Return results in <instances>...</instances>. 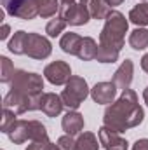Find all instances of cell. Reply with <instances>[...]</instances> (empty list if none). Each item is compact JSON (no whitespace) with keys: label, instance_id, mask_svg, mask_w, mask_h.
Returning <instances> with one entry per match:
<instances>
[{"label":"cell","instance_id":"obj_20","mask_svg":"<svg viewBox=\"0 0 148 150\" xmlns=\"http://www.w3.org/2000/svg\"><path fill=\"white\" fill-rule=\"evenodd\" d=\"M129 45L136 51H143L148 47V30L145 28H136L129 35Z\"/></svg>","mask_w":148,"mask_h":150},{"label":"cell","instance_id":"obj_24","mask_svg":"<svg viewBox=\"0 0 148 150\" xmlns=\"http://www.w3.org/2000/svg\"><path fill=\"white\" fill-rule=\"evenodd\" d=\"M118 52L117 49L113 47H105V45H98V54H96V59L99 63H115L118 59Z\"/></svg>","mask_w":148,"mask_h":150},{"label":"cell","instance_id":"obj_2","mask_svg":"<svg viewBox=\"0 0 148 150\" xmlns=\"http://www.w3.org/2000/svg\"><path fill=\"white\" fill-rule=\"evenodd\" d=\"M129 23L125 16L118 11H110L108 16L105 18V26L99 33V45L105 47H113L120 51L124 47V38L127 33Z\"/></svg>","mask_w":148,"mask_h":150},{"label":"cell","instance_id":"obj_19","mask_svg":"<svg viewBox=\"0 0 148 150\" xmlns=\"http://www.w3.org/2000/svg\"><path fill=\"white\" fill-rule=\"evenodd\" d=\"M129 19H131L134 25H138V26H147L148 25V2L138 4L134 9H131Z\"/></svg>","mask_w":148,"mask_h":150},{"label":"cell","instance_id":"obj_5","mask_svg":"<svg viewBox=\"0 0 148 150\" xmlns=\"http://www.w3.org/2000/svg\"><path fill=\"white\" fill-rule=\"evenodd\" d=\"M45 2L47 0H2V5L11 16L30 21L40 14V9Z\"/></svg>","mask_w":148,"mask_h":150},{"label":"cell","instance_id":"obj_7","mask_svg":"<svg viewBox=\"0 0 148 150\" xmlns=\"http://www.w3.org/2000/svg\"><path fill=\"white\" fill-rule=\"evenodd\" d=\"M51 52H52V45L47 38L38 33H28L25 54H28L33 59H45L51 56Z\"/></svg>","mask_w":148,"mask_h":150},{"label":"cell","instance_id":"obj_15","mask_svg":"<svg viewBox=\"0 0 148 150\" xmlns=\"http://www.w3.org/2000/svg\"><path fill=\"white\" fill-rule=\"evenodd\" d=\"M61 126H63V131H65L66 134L75 136V134H78V133L84 129V117L78 112H75V110L73 112H68L63 117Z\"/></svg>","mask_w":148,"mask_h":150},{"label":"cell","instance_id":"obj_31","mask_svg":"<svg viewBox=\"0 0 148 150\" xmlns=\"http://www.w3.org/2000/svg\"><path fill=\"white\" fill-rule=\"evenodd\" d=\"M47 143H38V142H32V145H28L26 150H45Z\"/></svg>","mask_w":148,"mask_h":150},{"label":"cell","instance_id":"obj_4","mask_svg":"<svg viewBox=\"0 0 148 150\" xmlns=\"http://www.w3.org/2000/svg\"><path fill=\"white\" fill-rule=\"evenodd\" d=\"M66 87L63 89L61 93V100H63V105L68 108V110H77L80 107V103L89 96V86L87 82L82 79V77H77L72 75L70 80L65 84Z\"/></svg>","mask_w":148,"mask_h":150},{"label":"cell","instance_id":"obj_12","mask_svg":"<svg viewBox=\"0 0 148 150\" xmlns=\"http://www.w3.org/2000/svg\"><path fill=\"white\" fill-rule=\"evenodd\" d=\"M63 107H65V105H63L61 96H58V94H54V93H44V94L40 96V108H38V110H42L47 117H56V115H59L61 110H63Z\"/></svg>","mask_w":148,"mask_h":150},{"label":"cell","instance_id":"obj_35","mask_svg":"<svg viewBox=\"0 0 148 150\" xmlns=\"http://www.w3.org/2000/svg\"><path fill=\"white\" fill-rule=\"evenodd\" d=\"M45 150H61V149H59V145H54V143L49 142V143L45 145Z\"/></svg>","mask_w":148,"mask_h":150},{"label":"cell","instance_id":"obj_21","mask_svg":"<svg viewBox=\"0 0 148 150\" xmlns=\"http://www.w3.org/2000/svg\"><path fill=\"white\" fill-rule=\"evenodd\" d=\"M26 38H28V33H26V32H23V30L16 32L14 37L11 38L9 45H7L9 51L14 52V54H25V49H26Z\"/></svg>","mask_w":148,"mask_h":150},{"label":"cell","instance_id":"obj_13","mask_svg":"<svg viewBox=\"0 0 148 150\" xmlns=\"http://www.w3.org/2000/svg\"><path fill=\"white\" fill-rule=\"evenodd\" d=\"M132 72H134L132 61H131V59H125V61L117 68V72L113 74V80H111V82L117 86V89L125 91V89H129V86H131V82H132Z\"/></svg>","mask_w":148,"mask_h":150},{"label":"cell","instance_id":"obj_23","mask_svg":"<svg viewBox=\"0 0 148 150\" xmlns=\"http://www.w3.org/2000/svg\"><path fill=\"white\" fill-rule=\"evenodd\" d=\"M75 150H99L98 138H96L92 133H89V131L82 133V134L78 136V140H77Z\"/></svg>","mask_w":148,"mask_h":150},{"label":"cell","instance_id":"obj_30","mask_svg":"<svg viewBox=\"0 0 148 150\" xmlns=\"http://www.w3.org/2000/svg\"><path fill=\"white\" fill-rule=\"evenodd\" d=\"M132 150H148V140H147V138L138 140V142L132 145Z\"/></svg>","mask_w":148,"mask_h":150},{"label":"cell","instance_id":"obj_25","mask_svg":"<svg viewBox=\"0 0 148 150\" xmlns=\"http://www.w3.org/2000/svg\"><path fill=\"white\" fill-rule=\"evenodd\" d=\"M66 25H68V23H66L63 18L51 19V21L47 23V26H45V33H47L49 37H58V35H61V33L65 32Z\"/></svg>","mask_w":148,"mask_h":150},{"label":"cell","instance_id":"obj_32","mask_svg":"<svg viewBox=\"0 0 148 150\" xmlns=\"http://www.w3.org/2000/svg\"><path fill=\"white\" fill-rule=\"evenodd\" d=\"M9 32H11V28H9L7 25H4V26H2V32H0V38L5 40V38L9 37Z\"/></svg>","mask_w":148,"mask_h":150},{"label":"cell","instance_id":"obj_9","mask_svg":"<svg viewBox=\"0 0 148 150\" xmlns=\"http://www.w3.org/2000/svg\"><path fill=\"white\" fill-rule=\"evenodd\" d=\"M44 75H45V79L51 84L63 86V84H66L70 80L72 70H70V65L68 63H65V61H54V63H51V65L45 67Z\"/></svg>","mask_w":148,"mask_h":150},{"label":"cell","instance_id":"obj_27","mask_svg":"<svg viewBox=\"0 0 148 150\" xmlns=\"http://www.w3.org/2000/svg\"><path fill=\"white\" fill-rule=\"evenodd\" d=\"M59 0H47L44 5H42V9H40V18H51V16H54L56 12H59Z\"/></svg>","mask_w":148,"mask_h":150},{"label":"cell","instance_id":"obj_29","mask_svg":"<svg viewBox=\"0 0 148 150\" xmlns=\"http://www.w3.org/2000/svg\"><path fill=\"white\" fill-rule=\"evenodd\" d=\"M58 145H59V149L61 150H75L77 142L73 140V136L66 134V136H61V138L58 140Z\"/></svg>","mask_w":148,"mask_h":150},{"label":"cell","instance_id":"obj_1","mask_svg":"<svg viewBox=\"0 0 148 150\" xmlns=\"http://www.w3.org/2000/svg\"><path fill=\"white\" fill-rule=\"evenodd\" d=\"M145 112L138 103V96L132 89L122 91L117 101L108 105L105 110L103 122L115 133H125L131 127H136L143 122Z\"/></svg>","mask_w":148,"mask_h":150},{"label":"cell","instance_id":"obj_11","mask_svg":"<svg viewBox=\"0 0 148 150\" xmlns=\"http://www.w3.org/2000/svg\"><path fill=\"white\" fill-rule=\"evenodd\" d=\"M117 86L113 82H98L91 89V96L98 105H111L115 101Z\"/></svg>","mask_w":148,"mask_h":150},{"label":"cell","instance_id":"obj_26","mask_svg":"<svg viewBox=\"0 0 148 150\" xmlns=\"http://www.w3.org/2000/svg\"><path fill=\"white\" fill-rule=\"evenodd\" d=\"M0 67H2V70H0V80H2V82H11L12 77H14V74H16V70H14L11 59L5 58V56H2V58H0Z\"/></svg>","mask_w":148,"mask_h":150},{"label":"cell","instance_id":"obj_6","mask_svg":"<svg viewBox=\"0 0 148 150\" xmlns=\"http://www.w3.org/2000/svg\"><path fill=\"white\" fill-rule=\"evenodd\" d=\"M4 108H9L16 113H25L40 108V98H28L16 91H9L4 98Z\"/></svg>","mask_w":148,"mask_h":150},{"label":"cell","instance_id":"obj_33","mask_svg":"<svg viewBox=\"0 0 148 150\" xmlns=\"http://www.w3.org/2000/svg\"><path fill=\"white\" fill-rule=\"evenodd\" d=\"M141 68L148 74V54H145V56L141 58Z\"/></svg>","mask_w":148,"mask_h":150},{"label":"cell","instance_id":"obj_14","mask_svg":"<svg viewBox=\"0 0 148 150\" xmlns=\"http://www.w3.org/2000/svg\"><path fill=\"white\" fill-rule=\"evenodd\" d=\"M11 142H14L16 145L25 143L26 140H30V120H16L5 133Z\"/></svg>","mask_w":148,"mask_h":150},{"label":"cell","instance_id":"obj_37","mask_svg":"<svg viewBox=\"0 0 148 150\" xmlns=\"http://www.w3.org/2000/svg\"><path fill=\"white\" fill-rule=\"evenodd\" d=\"M61 2H63V5H66V4H73L75 0H61Z\"/></svg>","mask_w":148,"mask_h":150},{"label":"cell","instance_id":"obj_18","mask_svg":"<svg viewBox=\"0 0 148 150\" xmlns=\"http://www.w3.org/2000/svg\"><path fill=\"white\" fill-rule=\"evenodd\" d=\"M96 54H98V44H96V40L91 37H84L77 56L80 59H84V61H91V59H96Z\"/></svg>","mask_w":148,"mask_h":150},{"label":"cell","instance_id":"obj_28","mask_svg":"<svg viewBox=\"0 0 148 150\" xmlns=\"http://www.w3.org/2000/svg\"><path fill=\"white\" fill-rule=\"evenodd\" d=\"M14 122H16V113L12 112V110H9V108H4V117H2V126H0V129H2L4 133H7V129H9Z\"/></svg>","mask_w":148,"mask_h":150},{"label":"cell","instance_id":"obj_3","mask_svg":"<svg viewBox=\"0 0 148 150\" xmlns=\"http://www.w3.org/2000/svg\"><path fill=\"white\" fill-rule=\"evenodd\" d=\"M42 89H44V80L38 74H33V72L16 70L11 80V91H16L28 98H40L44 94Z\"/></svg>","mask_w":148,"mask_h":150},{"label":"cell","instance_id":"obj_22","mask_svg":"<svg viewBox=\"0 0 148 150\" xmlns=\"http://www.w3.org/2000/svg\"><path fill=\"white\" fill-rule=\"evenodd\" d=\"M30 140L38 143H49V136L45 131V126L38 120H30Z\"/></svg>","mask_w":148,"mask_h":150},{"label":"cell","instance_id":"obj_36","mask_svg":"<svg viewBox=\"0 0 148 150\" xmlns=\"http://www.w3.org/2000/svg\"><path fill=\"white\" fill-rule=\"evenodd\" d=\"M143 100H145V103L148 105V87L145 89V91H143Z\"/></svg>","mask_w":148,"mask_h":150},{"label":"cell","instance_id":"obj_34","mask_svg":"<svg viewBox=\"0 0 148 150\" xmlns=\"http://www.w3.org/2000/svg\"><path fill=\"white\" fill-rule=\"evenodd\" d=\"M124 0H105V4L106 5H111V7H115V5H120Z\"/></svg>","mask_w":148,"mask_h":150},{"label":"cell","instance_id":"obj_10","mask_svg":"<svg viewBox=\"0 0 148 150\" xmlns=\"http://www.w3.org/2000/svg\"><path fill=\"white\" fill-rule=\"evenodd\" d=\"M98 136H99V143L103 145L105 150H127L129 149L127 142L120 136V133L111 131L110 127H106V126H103L99 129Z\"/></svg>","mask_w":148,"mask_h":150},{"label":"cell","instance_id":"obj_17","mask_svg":"<svg viewBox=\"0 0 148 150\" xmlns=\"http://www.w3.org/2000/svg\"><path fill=\"white\" fill-rule=\"evenodd\" d=\"M82 38L80 35H77L73 32L70 33H65L61 37V42H59V47L66 52V54H72V56H77L78 54V49H80V44H82Z\"/></svg>","mask_w":148,"mask_h":150},{"label":"cell","instance_id":"obj_8","mask_svg":"<svg viewBox=\"0 0 148 150\" xmlns=\"http://www.w3.org/2000/svg\"><path fill=\"white\" fill-rule=\"evenodd\" d=\"M59 18H63L68 25H73V26H82L85 23H89L91 19V14L87 12V9L82 5V4H66V5H61L59 9Z\"/></svg>","mask_w":148,"mask_h":150},{"label":"cell","instance_id":"obj_16","mask_svg":"<svg viewBox=\"0 0 148 150\" xmlns=\"http://www.w3.org/2000/svg\"><path fill=\"white\" fill-rule=\"evenodd\" d=\"M80 4L87 9L92 19H105L111 9L105 4V0H80Z\"/></svg>","mask_w":148,"mask_h":150}]
</instances>
